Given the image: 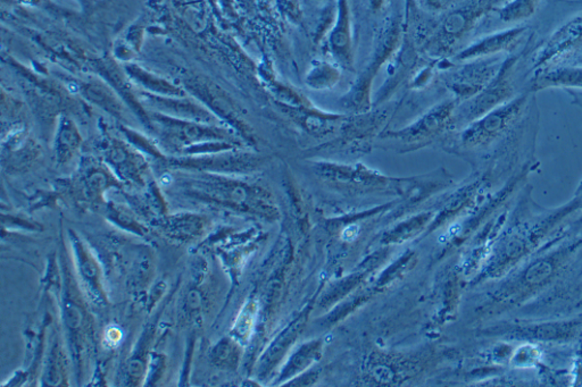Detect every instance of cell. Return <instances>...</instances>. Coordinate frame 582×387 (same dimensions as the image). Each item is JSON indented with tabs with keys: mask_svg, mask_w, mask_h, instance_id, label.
Segmentation results:
<instances>
[{
	"mask_svg": "<svg viewBox=\"0 0 582 387\" xmlns=\"http://www.w3.org/2000/svg\"><path fill=\"white\" fill-rule=\"evenodd\" d=\"M252 310H246V312L238 319L237 325H235V331H237L238 335H241L243 338L245 335H248L250 328L252 327Z\"/></svg>",
	"mask_w": 582,
	"mask_h": 387,
	"instance_id": "cell-1",
	"label": "cell"
}]
</instances>
